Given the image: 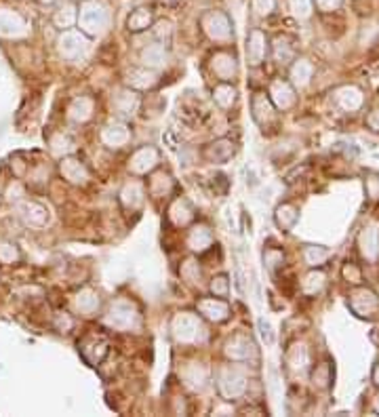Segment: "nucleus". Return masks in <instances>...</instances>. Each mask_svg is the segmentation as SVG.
<instances>
[{"label":"nucleus","instance_id":"nucleus-1","mask_svg":"<svg viewBox=\"0 0 379 417\" xmlns=\"http://www.w3.org/2000/svg\"><path fill=\"white\" fill-rule=\"evenodd\" d=\"M76 26L85 36L99 38L110 28V9L103 0H80Z\"/></svg>","mask_w":379,"mask_h":417},{"label":"nucleus","instance_id":"nucleus-2","mask_svg":"<svg viewBox=\"0 0 379 417\" xmlns=\"http://www.w3.org/2000/svg\"><path fill=\"white\" fill-rule=\"evenodd\" d=\"M218 390L220 394L226 398V400H238L245 396L247 388H249V378L245 373V369L240 367V362H232V364H226L218 371Z\"/></svg>","mask_w":379,"mask_h":417},{"label":"nucleus","instance_id":"nucleus-3","mask_svg":"<svg viewBox=\"0 0 379 417\" xmlns=\"http://www.w3.org/2000/svg\"><path fill=\"white\" fill-rule=\"evenodd\" d=\"M171 331L179 344H200L206 337L202 317L194 312H179L171 323Z\"/></svg>","mask_w":379,"mask_h":417},{"label":"nucleus","instance_id":"nucleus-4","mask_svg":"<svg viewBox=\"0 0 379 417\" xmlns=\"http://www.w3.org/2000/svg\"><path fill=\"white\" fill-rule=\"evenodd\" d=\"M200 28L213 42H230V40H234V24H232L230 15L226 11L211 9V11L202 13Z\"/></svg>","mask_w":379,"mask_h":417},{"label":"nucleus","instance_id":"nucleus-5","mask_svg":"<svg viewBox=\"0 0 379 417\" xmlns=\"http://www.w3.org/2000/svg\"><path fill=\"white\" fill-rule=\"evenodd\" d=\"M103 323L116 331H131V329L139 327L141 317H139V310L135 308V303H131L127 299H118L110 305V310H107V314L103 317Z\"/></svg>","mask_w":379,"mask_h":417},{"label":"nucleus","instance_id":"nucleus-6","mask_svg":"<svg viewBox=\"0 0 379 417\" xmlns=\"http://www.w3.org/2000/svg\"><path fill=\"white\" fill-rule=\"evenodd\" d=\"M58 51L68 62L85 60L91 51V38L85 36L80 30H62V34L58 38Z\"/></svg>","mask_w":379,"mask_h":417},{"label":"nucleus","instance_id":"nucleus-7","mask_svg":"<svg viewBox=\"0 0 379 417\" xmlns=\"http://www.w3.org/2000/svg\"><path fill=\"white\" fill-rule=\"evenodd\" d=\"M160 163V152L154 145H141L137 148L131 156H129V173L141 177V175H150Z\"/></svg>","mask_w":379,"mask_h":417},{"label":"nucleus","instance_id":"nucleus-8","mask_svg":"<svg viewBox=\"0 0 379 417\" xmlns=\"http://www.w3.org/2000/svg\"><path fill=\"white\" fill-rule=\"evenodd\" d=\"M196 310H198V314L204 319V321H209V323H226L228 319H230V314H232V310H230V305H228V301L226 299H222V297H215V295H211V297H200L198 301H196Z\"/></svg>","mask_w":379,"mask_h":417},{"label":"nucleus","instance_id":"nucleus-9","mask_svg":"<svg viewBox=\"0 0 379 417\" xmlns=\"http://www.w3.org/2000/svg\"><path fill=\"white\" fill-rule=\"evenodd\" d=\"M78 350L89 364H99L110 352V341L101 333H89L78 341Z\"/></svg>","mask_w":379,"mask_h":417},{"label":"nucleus","instance_id":"nucleus-10","mask_svg":"<svg viewBox=\"0 0 379 417\" xmlns=\"http://www.w3.org/2000/svg\"><path fill=\"white\" fill-rule=\"evenodd\" d=\"M60 173L68 184L78 186V188H82L91 181V171H89L87 163L82 159H78V156H64L60 163Z\"/></svg>","mask_w":379,"mask_h":417},{"label":"nucleus","instance_id":"nucleus-11","mask_svg":"<svg viewBox=\"0 0 379 417\" xmlns=\"http://www.w3.org/2000/svg\"><path fill=\"white\" fill-rule=\"evenodd\" d=\"M171 60V53H169V44L165 42H158V40H152L150 44H146L141 51H139V62L141 66L150 68V70H162Z\"/></svg>","mask_w":379,"mask_h":417},{"label":"nucleus","instance_id":"nucleus-12","mask_svg":"<svg viewBox=\"0 0 379 417\" xmlns=\"http://www.w3.org/2000/svg\"><path fill=\"white\" fill-rule=\"evenodd\" d=\"M209 66L220 82H230L238 74V60L234 53H228V51H218V53L211 57Z\"/></svg>","mask_w":379,"mask_h":417},{"label":"nucleus","instance_id":"nucleus-13","mask_svg":"<svg viewBox=\"0 0 379 417\" xmlns=\"http://www.w3.org/2000/svg\"><path fill=\"white\" fill-rule=\"evenodd\" d=\"M234 154H236V143L228 137L215 139L202 148V159L213 165H226L228 161L234 159Z\"/></svg>","mask_w":379,"mask_h":417},{"label":"nucleus","instance_id":"nucleus-14","mask_svg":"<svg viewBox=\"0 0 379 417\" xmlns=\"http://www.w3.org/2000/svg\"><path fill=\"white\" fill-rule=\"evenodd\" d=\"M224 352H226V356H228L232 362L245 364V362H249V358L255 356V344H253V339H251L249 335L236 333V335H232V337L226 341Z\"/></svg>","mask_w":379,"mask_h":417},{"label":"nucleus","instance_id":"nucleus-15","mask_svg":"<svg viewBox=\"0 0 379 417\" xmlns=\"http://www.w3.org/2000/svg\"><path fill=\"white\" fill-rule=\"evenodd\" d=\"M139 106H141L139 93L129 89V87H125V89L116 91V95H112V108H114V112H116V116L121 121L131 118L139 110Z\"/></svg>","mask_w":379,"mask_h":417},{"label":"nucleus","instance_id":"nucleus-16","mask_svg":"<svg viewBox=\"0 0 379 417\" xmlns=\"http://www.w3.org/2000/svg\"><path fill=\"white\" fill-rule=\"evenodd\" d=\"M101 143L105 145V148H112V150H121V148H125L129 141H131V131H129V127L125 125V121H121V118H116V121H112V123H107L103 129H101Z\"/></svg>","mask_w":379,"mask_h":417},{"label":"nucleus","instance_id":"nucleus-17","mask_svg":"<svg viewBox=\"0 0 379 417\" xmlns=\"http://www.w3.org/2000/svg\"><path fill=\"white\" fill-rule=\"evenodd\" d=\"M245 53H247V62L251 66H259L265 60V55H267V36L259 28H253L247 34Z\"/></svg>","mask_w":379,"mask_h":417},{"label":"nucleus","instance_id":"nucleus-18","mask_svg":"<svg viewBox=\"0 0 379 417\" xmlns=\"http://www.w3.org/2000/svg\"><path fill=\"white\" fill-rule=\"evenodd\" d=\"M118 200L123 204V208H127V211H139V208L143 206L146 202V186L137 179H131L127 181L121 192H118Z\"/></svg>","mask_w":379,"mask_h":417},{"label":"nucleus","instance_id":"nucleus-19","mask_svg":"<svg viewBox=\"0 0 379 417\" xmlns=\"http://www.w3.org/2000/svg\"><path fill=\"white\" fill-rule=\"evenodd\" d=\"M158 82L156 78V70H150L146 66H137V68H129L125 72V85L137 93H143V91H150L154 89Z\"/></svg>","mask_w":379,"mask_h":417},{"label":"nucleus","instance_id":"nucleus-20","mask_svg":"<svg viewBox=\"0 0 379 417\" xmlns=\"http://www.w3.org/2000/svg\"><path fill=\"white\" fill-rule=\"evenodd\" d=\"M101 308V297L95 289H80L74 297V310L78 312L80 317H95Z\"/></svg>","mask_w":379,"mask_h":417},{"label":"nucleus","instance_id":"nucleus-21","mask_svg":"<svg viewBox=\"0 0 379 417\" xmlns=\"http://www.w3.org/2000/svg\"><path fill=\"white\" fill-rule=\"evenodd\" d=\"M215 242V234L206 224H198L188 232V249L192 253H206Z\"/></svg>","mask_w":379,"mask_h":417},{"label":"nucleus","instance_id":"nucleus-22","mask_svg":"<svg viewBox=\"0 0 379 417\" xmlns=\"http://www.w3.org/2000/svg\"><path fill=\"white\" fill-rule=\"evenodd\" d=\"M154 9L148 7V5H139L135 7L129 17H127V30L131 34H141V32H148L154 24Z\"/></svg>","mask_w":379,"mask_h":417},{"label":"nucleus","instance_id":"nucleus-23","mask_svg":"<svg viewBox=\"0 0 379 417\" xmlns=\"http://www.w3.org/2000/svg\"><path fill=\"white\" fill-rule=\"evenodd\" d=\"M194 220V206L188 198H175L169 206V222L177 228L190 226Z\"/></svg>","mask_w":379,"mask_h":417},{"label":"nucleus","instance_id":"nucleus-24","mask_svg":"<svg viewBox=\"0 0 379 417\" xmlns=\"http://www.w3.org/2000/svg\"><path fill=\"white\" fill-rule=\"evenodd\" d=\"M93 112H95V101L87 95H80L70 103L68 118L76 125H85L93 118Z\"/></svg>","mask_w":379,"mask_h":417},{"label":"nucleus","instance_id":"nucleus-25","mask_svg":"<svg viewBox=\"0 0 379 417\" xmlns=\"http://www.w3.org/2000/svg\"><path fill=\"white\" fill-rule=\"evenodd\" d=\"M76 19H78V5L70 3V0H66L64 5H60L53 11V26L58 30H72L76 26Z\"/></svg>","mask_w":379,"mask_h":417},{"label":"nucleus","instance_id":"nucleus-26","mask_svg":"<svg viewBox=\"0 0 379 417\" xmlns=\"http://www.w3.org/2000/svg\"><path fill=\"white\" fill-rule=\"evenodd\" d=\"M175 190V181L171 177V173L167 171H158L150 177L148 181V192L152 194V198H165L171 196V192Z\"/></svg>","mask_w":379,"mask_h":417},{"label":"nucleus","instance_id":"nucleus-27","mask_svg":"<svg viewBox=\"0 0 379 417\" xmlns=\"http://www.w3.org/2000/svg\"><path fill=\"white\" fill-rule=\"evenodd\" d=\"M213 101L220 110H230L238 101V89L230 82H220L213 87Z\"/></svg>","mask_w":379,"mask_h":417},{"label":"nucleus","instance_id":"nucleus-28","mask_svg":"<svg viewBox=\"0 0 379 417\" xmlns=\"http://www.w3.org/2000/svg\"><path fill=\"white\" fill-rule=\"evenodd\" d=\"M251 110H253V118L259 127H267V123L274 118V112H272V106H270V101L263 93H255L253 99H251Z\"/></svg>","mask_w":379,"mask_h":417},{"label":"nucleus","instance_id":"nucleus-29","mask_svg":"<svg viewBox=\"0 0 379 417\" xmlns=\"http://www.w3.org/2000/svg\"><path fill=\"white\" fill-rule=\"evenodd\" d=\"M24 218L32 226H44L49 222V211L38 202H26L24 204Z\"/></svg>","mask_w":379,"mask_h":417},{"label":"nucleus","instance_id":"nucleus-30","mask_svg":"<svg viewBox=\"0 0 379 417\" xmlns=\"http://www.w3.org/2000/svg\"><path fill=\"white\" fill-rule=\"evenodd\" d=\"M179 274L190 285H200V281H202V268H200V264L196 262V259H186V262L182 264V268H179Z\"/></svg>","mask_w":379,"mask_h":417},{"label":"nucleus","instance_id":"nucleus-31","mask_svg":"<svg viewBox=\"0 0 379 417\" xmlns=\"http://www.w3.org/2000/svg\"><path fill=\"white\" fill-rule=\"evenodd\" d=\"M150 32H152L154 40L169 44V42H171V36H173V24H171L169 19L154 21V24H152V28H150Z\"/></svg>","mask_w":379,"mask_h":417},{"label":"nucleus","instance_id":"nucleus-32","mask_svg":"<svg viewBox=\"0 0 379 417\" xmlns=\"http://www.w3.org/2000/svg\"><path fill=\"white\" fill-rule=\"evenodd\" d=\"M190 371H192V375L186 373V384H188L192 390H202V388L206 386V382H209V373H206V369L200 367V364H192Z\"/></svg>","mask_w":379,"mask_h":417},{"label":"nucleus","instance_id":"nucleus-33","mask_svg":"<svg viewBox=\"0 0 379 417\" xmlns=\"http://www.w3.org/2000/svg\"><path fill=\"white\" fill-rule=\"evenodd\" d=\"M209 291H211V295H215V297L228 299V295H230V281H228V276H226V274L213 276V278H211V285H209Z\"/></svg>","mask_w":379,"mask_h":417},{"label":"nucleus","instance_id":"nucleus-34","mask_svg":"<svg viewBox=\"0 0 379 417\" xmlns=\"http://www.w3.org/2000/svg\"><path fill=\"white\" fill-rule=\"evenodd\" d=\"M276 9V0H251V11L255 17H270Z\"/></svg>","mask_w":379,"mask_h":417},{"label":"nucleus","instance_id":"nucleus-35","mask_svg":"<svg viewBox=\"0 0 379 417\" xmlns=\"http://www.w3.org/2000/svg\"><path fill=\"white\" fill-rule=\"evenodd\" d=\"M13 259H19V251L15 249L13 242H3L0 245V262L13 264Z\"/></svg>","mask_w":379,"mask_h":417},{"label":"nucleus","instance_id":"nucleus-36","mask_svg":"<svg viewBox=\"0 0 379 417\" xmlns=\"http://www.w3.org/2000/svg\"><path fill=\"white\" fill-rule=\"evenodd\" d=\"M53 150L55 152H64V154H68V152H72L74 150V139L70 137V135H60L58 139H53Z\"/></svg>","mask_w":379,"mask_h":417},{"label":"nucleus","instance_id":"nucleus-37","mask_svg":"<svg viewBox=\"0 0 379 417\" xmlns=\"http://www.w3.org/2000/svg\"><path fill=\"white\" fill-rule=\"evenodd\" d=\"M58 329L62 333H70L74 329V319L68 314V312H58Z\"/></svg>","mask_w":379,"mask_h":417},{"label":"nucleus","instance_id":"nucleus-38","mask_svg":"<svg viewBox=\"0 0 379 417\" xmlns=\"http://www.w3.org/2000/svg\"><path fill=\"white\" fill-rule=\"evenodd\" d=\"M160 3H162V5H171V7H173V5L182 3V0H160Z\"/></svg>","mask_w":379,"mask_h":417},{"label":"nucleus","instance_id":"nucleus-39","mask_svg":"<svg viewBox=\"0 0 379 417\" xmlns=\"http://www.w3.org/2000/svg\"><path fill=\"white\" fill-rule=\"evenodd\" d=\"M316 3H318V7H322V9H324V7H327V5L331 3V0H316Z\"/></svg>","mask_w":379,"mask_h":417},{"label":"nucleus","instance_id":"nucleus-40","mask_svg":"<svg viewBox=\"0 0 379 417\" xmlns=\"http://www.w3.org/2000/svg\"><path fill=\"white\" fill-rule=\"evenodd\" d=\"M38 3H40V5H53L55 0H38Z\"/></svg>","mask_w":379,"mask_h":417}]
</instances>
